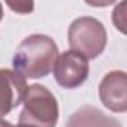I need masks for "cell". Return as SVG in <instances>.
I'll return each mask as SVG.
<instances>
[{
  "mask_svg": "<svg viewBox=\"0 0 127 127\" xmlns=\"http://www.w3.org/2000/svg\"><path fill=\"white\" fill-rule=\"evenodd\" d=\"M0 127H16V126H13V124H10L9 121H6V120H1V118H0Z\"/></svg>",
  "mask_w": 127,
  "mask_h": 127,
  "instance_id": "11",
  "label": "cell"
},
{
  "mask_svg": "<svg viewBox=\"0 0 127 127\" xmlns=\"http://www.w3.org/2000/svg\"><path fill=\"white\" fill-rule=\"evenodd\" d=\"M1 19H3V6L0 3V22H1Z\"/></svg>",
  "mask_w": 127,
  "mask_h": 127,
  "instance_id": "12",
  "label": "cell"
},
{
  "mask_svg": "<svg viewBox=\"0 0 127 127\" xmlns=\"http://www.w3.org/2000/svg\"><path fill=\"white\" fill-rule=\"evenodd\" d=\"M108 34L105 25L92 16H81L71 22L68 28V44L71 50L81 53L87 59H96L106 47Z\"/></svg>",
  "mask_w": 127,
  "mask_h": 127,
  "instance_id": "3",
  "label": "cell"
},
{
  "mask_svg": "<svg viewBox=\"0 0 127 127\" xmlns=\"http://www.w3.org/2000/svg\"><path fill=\"white\" fill-rule=\"evenodd\" d=\"M89 72H90L89 59L71 49L59 55L53 66L55 80L64 89L80 87L87 80Z\"/></svg>",
  "mask_w": 127,
  "mask_h": 127,
  "instance_id": "4",
  "label": "cell"
},
{
  "mask_svg": "<svg viewBox=\"0 0 127 127\" xmlns=\"http://www.w3.org/2000/svg\"><path fill=\"white\" fill-rule=\"evenodd\" d=\"M65 127H121L120 121L92 105L81 106L68 118Z\"/></svg>",
  "mask_w": 127,
  "mask_h": 127,
  "instance_id": "7",
  "label": "cell"
},
{
  "mask_svg": "<svg viewBox=\"0 0 127 127\" xmlns=\"http://www.w3.org/2000/svg\"><path fill=\"white\" fill-rule=\"evenodd\" d=\"M84 1L92 7H108V6L114 4L117 0H84Z\"/></svg>",
  "mask_w": 127,
  "mask_h": 127,
  "instance_id": "10",
  "label": "cell"
},
{
  "mask_svg": "<svg viewBox=\"0 0 127 127\" xmlns=\"http://www.w3.org/2000/svg\"><path fill=\"white\" fill-rule=\"evenodd\" d=\"M16 127H32V126H25V124H18Z\"/></svg>",
  "mask_w": 127,
  "mask_h": 127,
  "instance_id": "13",
  "label": "cell"
},
{
  "mask_svg": "<svg viewBox=\"0 0 127 127\" xmlns=\"http://www.w3.org/2000/svg\"><path fill=\"white\" fill-rule=\"evenodd\" d=\"M7 7L19 15H28L34 10V0H4Z\"/></svg>",
  "mask_w": 127,
  "mask_h": 127,
  "instance_id": "9",
  "label": "cell"
},
{
  "mask_svg": "<svg viewBox=\"0 0 127 127\" xmlns=\"http://www.w3.org/2000/svg\"><path fill=\"white\" fill-rule=\"evenodd\" d=\"M99 99L112 112H127V72L115 69L103 75L97 87Z\"/></svg>",
  "mask_w": 127,
  "mask_h": 127,
  "instance_id": "5",
  "label": "cell"
},
{
  "mask_svg": "<svg viewBox=\"0 0 127 127\" xmlns=\"http://www.w3.org/2000/svg\"><path fill=\"white\" fill-rule=\"evenodd\" d=\"M58 52V46L52 37L31 34L16 47L12 59L13 69L25 78H43L53 69Z\"/></svg>",
  "mask_w": 127,
  "mask_h": 127,
  "instance_id": "1",
  "label": "cell"
},
{
  "mask_svg": "<svg viewBox=\"0 0 127 127\" xmlns=\"http://www.w3.org/2000/svg\"><path fill=\"white\" fill-rule=\"evenodd\" d=\"M27 81L15 69L0 68V118L24 102Z\"/></svg>",
  "mask_w": 127,
  "mask_h": 127,
  "instance_id": "6",
  "label": "cell"
},
{
  "mask_svg": "<svg viewBox=\"0 0 127 127\" xmlns=\"http://www.w3.org/2000/svg\"><path fill=\"white\" fill-rule=\"evenodd\" d=\"M59 105L55 95L43 84H31L24 96V108L19 114V124L32 127H56Z\"/></svg>",
  "mask_w": 127,
  "mask_h": 127,
  "instance_id": "2",
  "label": "cell"
},
{
  "mask_svg": "<svg viewBox=\"0 0 127 127\" xmlns=\"http://www.w3.org/2000/svg\"><path fill=\"white\" fill-rule=\"evenodd\" d=\"M112 24L117 31L127 35V0H121L112 10Z\"/></svg>",
  "mask_w": 127,
  "mask_h": 127,
  "instance_id": "8",
  "label": "cell"
}]
</instances>
